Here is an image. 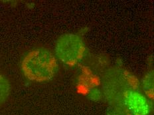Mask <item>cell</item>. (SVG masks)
<instances>
[{"label": "cell", "mask_w": 154, "mask_h": 115, "mask_svg": "<svg viewBox=\"0 0 154 115\" xmlns=\"http://www.w3.org/2000/svg\"><path fill=\"white\" fill-rule=\"evenodd\" d=\"M25 77L31 81L43 82L51 81L59 71L55 55L49 49L37 47L25 54L21 63Z\"/></svg>", "instance_id": "1"}, {"label": "cell", "mask_w": 154, "mask_h": 115, "mask_svg": "<svg viewBox=\"0 0 154 115\" xmlns=\"http://www.w3.org/2000/svg\"><path fill=\"white\" fill-rule=\"evenodd\" d=\"M110 105L107 115H151L153 109L152 100L139 88L128 89Z\"/></svg>", "instance_id": "2"}, {"label": "cell", "mask_w": 154, "mask_h": 115, "mask_svg": "<svg viewBox=\"0 0 154 115\" xmlns=\"http://www.w3.org/2000/svg\"><path fill=\"white\" fill-rule=\"evenodd\" d=\"M137 79L126 70L113 68L102 77V89L109 104L113 103L128 89L138 88Z\"/></svg>", "instance_id": "3"}, {"label": "cell", "mask_w": 154, "mask_h": 115, "mask_svg": "<svg viewBox=\"0 0 154 115\" xmlns=\"http://www.w3.org/2000/svg\"><path fill=\"white\" fill-rule=\"evenodd\" d=\"M86 47L82 38L75 33H65L60 36L54 47L57 60L69 66L81 63L86 54Z\"/></svg>", "instance_id": "4"}, {"label": "cell", "mask_w": 154, "mask_h": 115, "mask_svg": "<svg viewBox=\"0 0 154 115\" xmlns=\"http://www.w3.org/2000/svg\"><path fill=\"white\" fill-rule=\"evenodd\" d=\"M142 89L147 98L150 100L153 98V72H147L142 79Z\"/></svg>", "instance_id": "5"}, {"label": "cell", "mask_w": 154, "mask_h": 115, "mask_svg": "<svg viewBox=\"0 0 154 115\" xmlns=\"http://www.w3.org/2000/svg\"><path fill=\"white\" fill-rule=\"evenodd\" d=\"M11 91V85L8 79L0 74V106L7 101Z\"/></svg>", "instance_id": "6"}, {"label": "cell", "mask_w": 154, "mask_h": 115, "mask_svg": "<svg viewBox=\"0 0 154 115\" xmlns=\"http://www.w3.org/2000/svg\"><path fill=\"white\" fill-rule=\"evenodd\" d=\"M88 97L91 100L94 101H100L102 97V92L97 89H94L90 91Z\"/></svg>", "instance_id": "7"}]
</instances>
